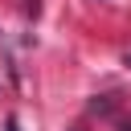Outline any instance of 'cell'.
Wrapping results in <instances>:
<instances>
[{"label":"cell","instance_id":"obj_1","mask_svg":"<svg viewBox=\"0 0 131 131\" xmlns=\"http://www.w3.org/2000/svg\"><path fill=\"white\" fill-rule=\"evenodd\" d=\"M90 111H102V115H106V111H111V98H94V102H90Z\"/></svg>","mask_w":131,"mask_h":131},{"label":"cell","instance_id":"obj_2","mask_svg":"<svg viewBox=\"0 0 131 131\" xmlns=\"http://www.w3.org/2000/svg\"><path fill=\"white\" fill-rule=\"evenodd\" d=\"M8 131H20V127H16V119H8Z\"/></svg>","mask_w":131,"mask_h":131},{"label":"cell","instance_id":"obj_3","mask_svg":"<svg viewBox=\"0 0 131 131\" xmlns=\"http://www.w3.org/2000/svg\"><path fill=\"white\" fill-rule=\"evenodd\" d=\"M127 66H131V57H127Z\"/></svg>","mask_w":131,"mask_h":131},{"label":"cell","instance_id":"obj_4","mask_svg":"<svg viewBox=\"0 0 131 131\" xmlns=\"http://www.w3.org/2000/svg\"><path fill=\"white\" fill-rule=\"evenodd\" d=\"M123 131H131V127H123Z\"/></svg>","mask_w":131,"mask_h":131},{"label":"cell","instance_id":"obj_5","mask_svg":"<svg viewBox=\"0 0 131 131\" xmlns=\"http://www.w3.org/2000/svg\"><path fill=\"white\" fill-rule=\"evenodd\" d=\"M78 131H82V127H78Z\"/></svg>","mask_w":131,"mask_h":131}]
</instances>
